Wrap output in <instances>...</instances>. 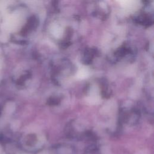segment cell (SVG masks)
<instances>
[{
  "label": "cell",
  "mask_w": 154,
  "mask_h": 154,
  "mask_svg": "<svg viewBox=\"0 0 154 154\" xmlns=\"http://www.w3.org/2000/svg\"><path fill=\"white\" fill-rule=\"evenodd\" d=\"M122 6H124V7H128V6H131L134 3V1H121L119 2Z\"/></svg>",
  "instance_id": "obj_2"
},
{
  "label": "cell",
  "mask_w": 154,
  "mask_h": 154,
  "mask_svg": "<svg viewBox=\"0 0 154 154\" xmlns=\"http://www.w3.org/2000/svg\"><path fill=\"white\" fill-rule=\"evenodd\" d=\"M53 32H54V35H56L57 36H59L60 35H61V31L60 29H59V28H58V27H57V28L54 29Z\"/></svg>",
  "instance_id": "obj_3"
},
{
  "label": "cell",
  "mask_w": 154,
  "mask_h": 154,
  "mask_svg": "<svg viewBox=\"0 0 154 154\" xmlns=\"http://www.w3.org/2000/svg\"><path fill=\"white\" fill-rule=\"evenodd\" d=\"M89 72L87 69L81 68L78 71V72H77L76 78L78 79L83 80V79L87 78V76H89Z\"/></svg>",
  "instance_id": "obj_1"
}]
</instances>
